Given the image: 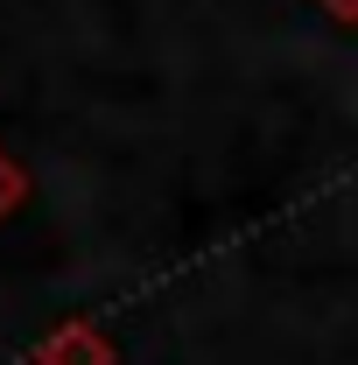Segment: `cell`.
Instances as JSON below:
<instances>
[{"label":"cell","mask_w":358,"mask_h":365,"mask_svg":"<svg viewBox=\"0 0 358 365\" xmlns=\"http://www.w3.org/2000/svg\"><path fill=\"white\" fill-rule=\"evenodd\" d=\"M14 204H21V176H14V169H7V155H0V218H7Z\"/></svg>","instance_id":"3"},{"label":"cell","mask_w":358,"mask_h":365,"mask_svg":"<svg viewBox=\"0 0 358 365\" xmlns=\"http://www.w3.org/2000/svg\"><path fill=\"white\" fill-rule=\"evenodd\" d=\"M316 14H330L337 29H358V0H310Z\"/></svg>","instance_id":"2"},{"label":"cell","mask_w":358,"mask_h":365,"mask_svg":"<svg viewBox=\"0 0 358 365\" xmlns=\"http://www.w3.org/2000/svg\"><path fill=\"white\" fill-rule=\"evenodd\" d=\"M106 359H113V351H106L91 330H63V337L43 351V365H106Z\"/></svg>","instance_id":"1"}]
</instances>
